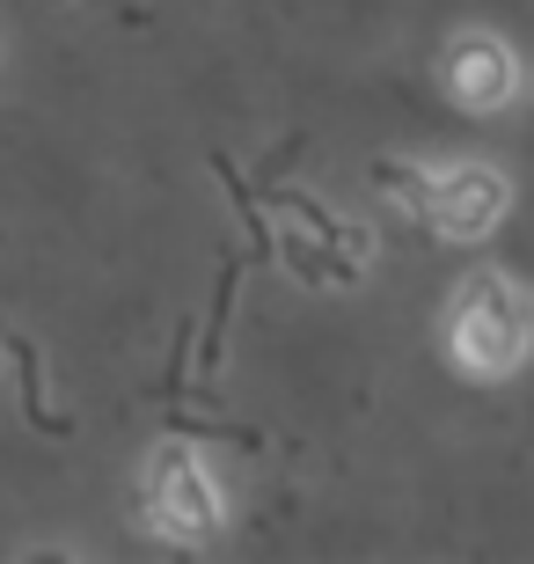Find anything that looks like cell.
<instances>
[{"mask_svg": "<svg viewBox=\"0 0 534 564\" xmlns=\"http://www.w3.org/2000/svg\"><path fill=\"white\" fill-rule=\"evenodd\" d=\"M447 352L469 375H513L534 352V301L505 272H469L447 308Z\"/></svg>", "mask_w": 534, "mask_h": 564, "instance_id": "1", "label": "cell"}, {"mask_svg": "<svg viewBox=\"0 0 534 564\" xmlns=\"http://www.w3.org/2000/svg\"><path fill=\"white\" fill-rule=\"evenodd\" d=\"M146 521L162 528L168 543H206V535H220V491L198 469V455L162 447V455L146 462Z\"/></svg>", "mask_w": 534, "mask_h": 564, "instance_id": "2", "label": "cell"}, {"mask_svg": "<svg viewBox=\"0 0 534 564\" xmlns=\"http://www.w3.org/2000/svg\"><path fill=\"white\" fill-rule=\"evenodd\" d=\"M505 206H513V191H505V176L483 162H454L447 176H432V228L447 235V242H483V235L505 220Z\"/></svg>", "mask_w": 534, "mask_h": 564, "instance_id": "3", "label": "cell"}, {"mask_svg": "<svg viewBox=\"0 0 534 564\" xmlns=\"http://www.w3.org/2000/svg\"><path fill=\"white\" fill-rule=\"evenodd\" d=\"M513 88H520V59L498 37L461 30V37L447 44V96L461 110H505V104H513Z\"/></svg>", "mask_w": 534, "mask_h": 564, "instance_id": "4", "label": "cell"}, {"mask_svg": "<svg viewBox=\"0 0 534 564\" xmlns=\"http://www.w3.org/2000/svg\"><path fill=\"white\" fill-rule=\"evenodd\" d=\"M279 213H286L301 235H315V242H329V250H345V257H359V264H367V250H373L367 228H345V220H337L315 191H279Z\"/></svg>", "mask_w": 534, "mask_h": 564, "instance_id": "5", "label": "cell"}, {"mask_svg": "<svg viewBox=\"0 0 534 564\" xmlns=\"http://www.w3.org/2000/svg\"><path fill=\"white\" fill-rule=\"evenodd\" d=\"M279 257H286V264H293L301 279H308V286H359V272H367L359 257L329 250V242H308L301 228H286V235H279Z\"/></svg>", "mask_w": 534, "mask_h": 564, "instance_id": "6", "label": "cell"}, {"mask_svg": "<svg viewBox=\"0 0 534 564\" xmlns=\"http://www.w3.org/2000/svg\"><path fill=\"white\" fill-rule=\"evenodd\" d=\"M373 184H381V198H395V206H403V213H417V220L432 213V169L381 162V169H373Z\"/></svg>", "mask_w": 534, "mask_h": 564, "instance_id": "7", "label": "cell"}, {"mask_svg": "<svg viewBox=\"0 0 534 564\" xmlns=\"http://www.w3.org/2000/svg\"><path fill=\"white\" fill-rule=\"evenodd\" d=\"M235 286H242V264L227 257V264H220V286H212V315H206V367H220V345H227V315H235Z\"/></svg>", "mask_w": 534, "mask_h": 564, "instance_id": "8", "label": "cell"}, {"mask_svg": "<svg viewBox=\"0 0 534 564\" xmlns=\"http://www.w3.org/2000/svg\"><path fill=\"white\" fill-rule=\"evenodd\" d=\"M15 367H22V411H30V425H37V433H74V425H66L59 411L37 397V352H30L22 337H15Z\"/></svg>", "mask_w": 534, "mask_h": 564, "instance_id": "9", "label": "cell"}]
</instances>
